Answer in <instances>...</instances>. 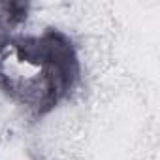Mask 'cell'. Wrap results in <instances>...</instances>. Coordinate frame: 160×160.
I'll use <instances>...</instances> for the list:
<instances>
[{
	"label": "cell",
	"mask_w": 160,
	"mask_h": 160,
	"mask_svg": "<svg viewBox=\"0 0 160 160\" xmlns=\"http://www.w3.org/2000/svg\"><path fill=\"white\" fill-rule=\"evenodd\" d=\"M79 72L75 47L58 30L0 38V89L36 117L53 111L72 92Z\"/></svg>",
	"instance_id": "6da1fadb"
}]
</instances>
